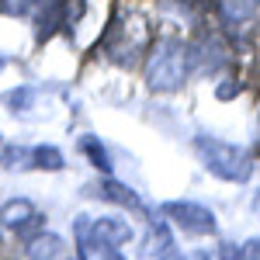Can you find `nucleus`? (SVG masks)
I'll return each mask as SVG.
<instances>
[{
  "label": "nucleus",
  "instance_id": "f257e3e1",
  "mask_svg": "<svg viewBox=\"0 0 260 260\" xmlns=\"http://www.w3.org/2000/svg\"><path fill=\"white\" fill-rule=\"evenodd\" d=\"M194 153L198 160L205 163V170L219 180H229V184H246L250 174H253V156L233 146L225 139H215V136H198L194 139Z\"/></svg>",
  "mask_w": 260,
  "mask_h": 260
},
{
  "label": "nucleus",
  "instance_id": "f03ea898",
  "mask_svg": "<svg viewBox=\"0 0 260 260\" xmlns=\"http://www.w3.org/2000/svg\"><path fill=\"white\" fill-rule=\"evenodd\" d=\"M184 77H187V49L180 42H160L149 56V66H146L149 87L160 94H170V90L184 87Z\"/></svg>",
  "mask_w": 260,
  "mask_h": 260
},
{
  "label": "nucleus",
  "instance_id": "7ed1b4c3",
  "mask_svg": "<svg viewBox=\"0 0 260 260\" xmlns=\"http://www.w3.org/2000/svg\"><path fill=\"white\" fill-rule=\"evenodd\" d=\"M160 212H163L167 222H174L177 229L191 233V236H212V233L219 229L215 212L205 208V205H198V201H163Z\"/></svg>",
  "mask_w": 260,
  "mask_h": 260
},
{
  "label": "nucleus",
  "instance_id": "20e7f679",
  "mask_svg": "<svg viewBox=\"0 0 260 260\" xmlns=\"http://www.w3.org/2000/svg\"><path fill=\"white\" fill-rule=\"evenodd\" d=\"M0 225H7L14 236H21L28 243L45 229V219H42V212L28 198H11V201H4V208H0Z\"/></svg>",
  "mask_w": 260,
  "mask_h": 260
},
{
  "label": "nucleus",
  "instance_id": "39448f33",
  "mask_svg": "<svg viewBox=\"0 0 260 260\" xmlns=\"http://www.w3.org/2000/svg\"><path fill=\"white\" fill-rule=\"evenodd\" d=\"M77 229H83V233H90V236H98V240H104V243H111V246H118V250L132 240V225H128L125 219H111V215L80 222Z\"/></svg>",
  "mask_w": 260,
  "mask_h": 260
},
{
  "label": "nucleus",
  "instance_id": "423d86ee",
  "mask_svg": "<svg viewBox=\"0 0 260 260\" xmlns=\"http://www.w3.org/2000/svg\"><path fill=\"white\" fill-rule=\"evenodd\" d=\"M90 194H98L101 201H115V205H121V208H132V212H142V215H149L146 212V205H142V198L128 187V184H121V180H101L98 187L90 191Z\"/></svg>",
  "mask_w": 260,
  "mask_h": 260
},
{
  "label": "nucleus",
  "instance_id": "0eeeda50",
  "mask_svg": "<svg viewBox=\"0 0 260 260\" xmlns=\"http://www.w3.org/2000/svg\"><path fill=\"white\" fill-rule=\"evenodd\" d=\"M77 260H125V257H121L118 246H111V243L77 229Z\"/></svg>",
  "mask_w": 260,
  "mask_h": 260
},
{
  "label": "nucleus",
  "instance_id": "6e6552de",
  "mask_svg": "<svg viewBox=\"0 0 260 260\" xmlns=\"http://www.w3.org/2000/svg\"><path fill=\"white\" fill-rule=\"evenodd\" d=\"M28 167H35V170H62L66 167V156H62L56 146H35Z\"/></svg>",
  "mask_w": 260,
  "mask_h": 260
},
{
  "label": "nucleus",
  "instance_id": "1a4fd4ad",
  "mask_svg": "<svg viewBox=\"0 0 260 260\" xmlns=\"http://www.w3.org/2000/svg\"><path fill=\"white\" fill-rule=\"evenodd\" d=\"M80 153H87V160L94 163L98 170L111 174V160H108V149H104V142H101L98 136H83V139H80Z\"/></svg>",
  "mask_w": 260,
  "mask_h": 260
},
{
  "label": "nucleus",
  "instance_id": "9d476101",
  "mask_svg": "<svg viewBox=\"0 0 260 260\" xmlns=\"http://www.w3.org/2000/svg\"><path fill=\"white\" fill-rule=\"evenodd\" d=\"M39 4L42 0H0V11H4L7 18H24V14H31Z\"/></svg>",
  "mask_w": 260,
  "mask_h": 260
},
{
  "label": "nucleus",
  "instance_id": "9b49d317",
  "mask_svg": "<svg viewBox=\"0 0 260 260\" xmlns=\"http://www.w3.org/2000/svg\"><path fill=\"white\" fill-rule=\"evenodd\" d=\"M236 260H260V240H246L236 246Z\"/></svg>",
  "mask_w": 260,
  "mask_h": 260
}]
</instances>
